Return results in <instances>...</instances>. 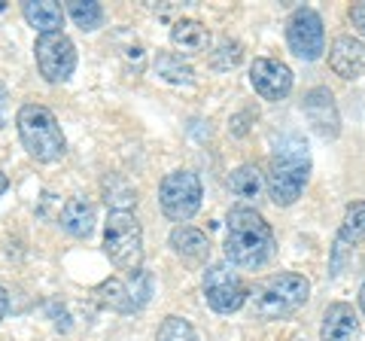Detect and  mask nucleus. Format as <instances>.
I'll use <instances>...</instances> for the list:
<instances>
[{
    "mask_svg": "<svg viewBox=\"0 0 365 341\" xmlns=\"http://www.w3.org/2000/svg\"><path fill=\"white\" fill-rule=\"evenodd\" d=\"M274 232L259 210L232 208L225 220V259L235 268L256 271L274 256Z\"/></svg>",
    "mask_w": 365,
    "mask_h": 341,
    "instance_id": "nucleus-1",
    "label": "nucleus"
},
{
    "mask_svg": "<svg viewBox=\"0 0 365 341\" xmlns=\"http://www.w3.org/2000/svg\"><path fill=\"white\" fill-rule=\"evenodd\" d=\"M311 177V153L299 134H287L274 146L268 165V195L277 208H292Z\"/></svg>",
    "mask_w": 365,
    "mask_h": 341,
    "instance_id": "nucleus-2",
    "label": "nucleus"
},
{
    "mask_svg": "<svg viewBox=\"0 0 365 341\" xmlns=\"http://www.w3.org/2000/svg\"><path fill=\"white\" fill-rule=\"evenodd\" d=\"M16 128H19V141L28 150L31 158H37L43 165L61 162L67 153V141L55 113L43 104H25L16 113Z\"/></svg>",
    "mask_w": 365,
    "mask_h": 341,
    "instance_id": "nucleus-3",
    "label": "nucleus"
},
{
    "mask_svg": "<svg viewBox=\"0 0 365 341\" xmlns=\"http://www.w3.org/2000/svg\"><path fill=\"white\" fill-rule=\"evenodd\" d=\"M307 299H311V280L299 271H280V275L262 280L256 292L250 295L259 320H287L304 308Z\"/></svg>",
    "mask_w": 365,
    "mask_h": 341,
    "instance_id": "nucleus-4",
    "label": "nucleus"
},
{
    "mask_svg": "<svg viewBox=\"0 0 365 341\" xmlns=\"http://www.w3.org/2000/svg\"><path fill=\"white\" fill-rule=\"evenodd\" d=\"M104 253L119 271H143V229L131 210H110L104 223Z\"/></svg>",
    "mask_w": 365,
    "mask_h": 341,
    "instance_id": "nucleus-5",
    "label": "nucleus"
},
{
    "mask_svg": "<svg viewBox=\"0 0 365 341\" xmlns=\"http://www.w3.org/2000/svg\"><path fill=\"white\" fill-rule=\"evenodd\" d=\"M201 198H204L201 180H198V174H192V170H186V168L170 170V174L162 180V186H158V204H162V213L170 223H180V225L198 213Z\"/></svg>",
    "mask_w": 365,
    "mask_h": 341,
    "instance_id": "nucleus-6",
    "label": "nucleus"
},
{
    "mask_svg": "<svg viewBox=\"0 0 365 341\" xmlns=\"http://www.w3.org/2000/svg\"><path fill=\"white\" fill-rule=\"evenodd\" d=\"M201 290H204V302L207 308L216 314H235L244 308V302L250 299L247 292V283L241 280V275L228 265V263H213L204 271V280H201Z\"/></svg>",
    "mask_w": 365,
    "mask_h": 341,
    "instance_id": "nucleus-7",
    "label": "nucleus"
},
{
    "mask_svg": "<svg viewBox=\"0 0 365 341\" xmlns=\"http://www.w3.org/2000/svg\"><path fill=\"white\" fill-rule=\"evenodd\" d=\"M34 58L46 83H67L76 71V46L67 34H40L34 43Z\"/></svg>",
    "mask_w": 365,
    "mask_h": 341,
    "instance_id": "nucleus-8",
    "label": "nucleus"
},
{
    "mask_svg": "<svg viewBox=\"0 0 365 341\" xmlns=\"http://www.w3.org/2000/svg\"><path fill=\"white\" fill-rule=\"evenodd\" d=\"M287 46L295 58L317 61L326 52V31L323 19L311 6H299L287 21Z\"/></svg>",
    "mask_w": 365,
    "mask_h": 341,
    "instance_id": "nucleus-9",
    "label": "nucleus"
},
{
    "mask_svg": "<svg viewBox=\"0 0 365 341\" xmlns=\"http://www.w3.org/2000/svg\"><path fill=\"white\" fill-rule=\"evenodd\" d=\"M302 110H304V119H307V125L314 128L317 138L335 141L338 134H341L338 104H335V95L329 92V86H314L311 92L304 95Z\"/></svg>",
    "mask_w": 365,
    "mask_h": 341,
    "instance_id": "nucleus-10",
    "label": "nucleus"
},
{
    "mask_svg": "<svg viewBox=\"0 0 365 341\" xmlns=\"http://www.w3.org/2000/svg\"><path fill=\"white\" fill-rule=\"evenodd\" d=\"M250 86L265 101H283L292 92V71L277 58H256L250 64Z\"/></svg>",
    "mask_w": 365,
    "mask_h": 341,
    "instance_id": "nucleus-11",
    "label": "nucleus"
},
{
    "mask_svg": "<svg viewBox=\"0 0 365 341\" xmlns=\"http://www.w3.org/2000/svg\"><path fill=\"white\" fill-rule=\"evenodd\" d=\"M319 341H359V317L347 302H332L323 311Z\"/></svg>",
    "mask_w": 365,
    "mask_h": 341,
    "instance_id": "nucleus-12",
    "label": "nucleus"
},
{
    "mask_svg": "<svg viewBox=\"0 0 365 341\" xmlns=\"http://www.w3.org/2000/svg\"><path fill=\"white\" fill-rule=\"evenodd\" d=\"M329 67L341 79H359L365 73V43L356 37H338L329 49Z\"/></svg>",
    "mask_w": 365,
    "mask_h": 341,
    "instance_id": "nucleus-13",
    "label": "nucleus"
},
{
    "mask_svg": "<svg viewBox=\"0 0 365 341\" xmlns=\"http://www.w3.org/2000/svg\"><path fill=\"white\" fill-rule=\"evenodd\" d=\"M365 241V201H353L344 210V220H341V229L335 238V271L344 263V253L350 247H356Z\"/></svg>",
    "mask_w": 365,
    "mask_h": 341,
    "instance_id": "nucleus-14",
    "label": "nucleus"
},
{
    "mask_svg": "<svg viewBox=\"0 0 365 341\" xmlns=\"http://www.w3.org/2000/svg\"><path fill=\"white\" fill-rule=\"evenodd\" d=\"M168 244L182 259V263H192V265H198V263H204V259L210 256L207 235H204L201 229H192V225H177V229L170 232Z\"/></svg>",
    "mask_w": 365,
    "mask_h": 341,
    "instance_id": "nucleus-15",
    "label": "nucleus"
},
{
    "mask_svg": "<svg viewBox=\"0 0 365 341\" xmlns=\"http://www.w3.org/2000/svg\"><path fill=\"white\" fill-rule=\"evenodd\" d=\"M170 43L186 55H198L210 46V31L204 28L198 19H180V21H174V28H170Z\"/></svg>",
    "mask_w": 365,
    "mask_h": 341,
    "instance_id": "nucleus-16",
    "label": "nucleus"
},
{
    "mask_svg": "<svg viewBox=\"0 0 365 341\" xmlns=\"http://www.w3.org/2000/svg\"><path fill=\"white\" fill-rule=\"evenodd\" d=\"M61 229L71 238H88L95 229V204L88 198H71L61 210Z\"/></svg>",
    "mask_w": 365,
    "mask_h": 341,
    "instance_id": "nucleus-17",
    "label": "nucleus"
},
{
    "mask_svg": "<svg viewBox=\"0 0 365 341\" xmlns=\"http://www.w3.org/2000/svg\"><path fill=\"white\" fill-rule=\"evenodd\" d=\"M28 25L37 28L40 34H61L64 25V9L58 4H49V0H31V4L21 6Z\"/></svg>",
    "mask_w": 365,
    "mask_h": 341,
    "instance_id": "nucleus-18",
    "label": "nucleus"
},
{
    "mask_svg": "<svg viewBox=\"0 0 365 341\" xmlns=\"http://www.w3.org/2000/svg\"><path fill=\"white\" fill-rule=\"evenodd\" d=\"M262 186H265V177H262L259 165H241V168L232 170V177H228V189H232V195L244 198V201L259 198Z\"/></svg>",
    "mask_w": 365,
    "mask_h": 341,
    "instance_id": "nucleus-19",
    "label": "nucleus"
},
{
    "mask_svg": "<svg viewBox=\"0 0 365 341\" xmlns=\"http://www.w3.org/2000/svg\"><path fill=\"white\" fill-rule=\"evenodd\" d=\"M155 73L170 86H192L195 83V71L182 61L177 52H158L155 55Z\"/></svg>",
    "mask_w": 365,
    "mask_h": 341,
    "instance_id": "nucleus-20",
    "label": "nucleus"
},
{
    "mask_svg": "<svg viewBox=\"0 0 365 341\" xmlns=\"http://www.w3.org/2000/svg\"><path fill=\"white\" fill-rule=\"evenodd\" d=\"M131 292H134V290H131V287H125L119 278H110V280H104V283L98 287L101 302H104L107 308H113V311H122V314H128V311H137V308H140Z\"/></svg>",
    "mask_w": 365,
    "mask_h": 341,
    "instance_id": "nucleus-21",
    "label": "nucleus"
},
{
    "mask_svg": "<svg viewBox=\"0 0 365 341\" xmlns=\"http://www.w3.org/2000/svg\"><path fill=\"white\" fill-rule=\"evenodd\" d=\"M67 16L83 31H98L104 25V6L95 4V0H73V4H67Z\"/></svg>",
    "mask_w": 365,
    "mask_h": 341,
    "instance_id": "nucleus-22",
    "label": "nucleus"
},
{
    "mask_svg": "<svg viewBox=\"0 0 365 341\" xmlns=\"http://www.w3.org/2000/svg\"><path fill=\"white\" fill-rule=\"evenodd\" d=\"M155 341H198V332H195V326H192L189 320L170 314V317L162 320V326H158Z\"/></svg>",
    "mask_w": 365,
    "mask_h": 341,
    "instance_id": "nucleus-23",
    "label": "nucleus"
},
{
    "mask_svg": "<svg viewBox=\"0 0 365 341\" xmlns=\"http://www.w3.org/2000/svg\"><path fill=\"white\" fill-rule=\"evenodd\" d=\"M104 201L113 210H128L131 204H137V192L125 183V180H110L104 186Z\"/></svg>",
    "mask_w": 365,
    "mask_h": 341,
    "instance_id": "nucleus-24",
    "label": "nucleus"
},
{
    "mask_svg": "<svg viewBox=\"0 0 365 341\" xmlns=\"http://www.w3.org/2000/svg\"><path fill=\"white\" fill-rule=\"evenodd\" d=\"M244 58V49H241V43H232V40H225L220 49H216L210 55V64L216 67V71H228V67H237Z\"/></svg>",
    "mask_w": 365,
    "mask_h": 341,
    "instance_id": "nucleus-25",
    "label": "nucleus"
},
{
    "mask_svg": "<svg viewBox=\"0 0 365 341\" xmlns=\"http://www.w3.org/2000/svg\"><path fill=\"white\" fill-rule=\"evenodd\" d=\"M347 19H350V25L365 37V0H362V4H353V6L347 9Z\"/></svg>",
    "mask_w": 365,
    "mask_h": 341,
    "instance_id": "nucleus-26",
    "label": "nucleus"
},
{
    "mask_svg": "<svg viewBox=\"0 0 365 341\" xmlns=\"http://www.w3.org/2000/svg\"><path fill=\"white\" fill-rule=\"evenodd\" d=\"M6 116H9V92H6V86L0 83V128L6 125Z\"/></svg>",
    "mask_w": 365,
    "mask_h": 341,
    "instance_id": "nucleus-27",
    "label": "nucleus"
},
{
    "mask_svg": "<svg viewBox=\"0 0 365 341\" xmlns=\"http://www.w3.org/2000/svg\"><path fill=\"white\" fill-rule=\"evenodd\" d=\"M6 311H9V295H6V290L0 287V320L6 317Z\"/></svg>",
    "mask_w": 365,
    "mask_h": 341,
    "instance_id": "nucleus-28",
    "label": "nucleus"
},
{
    "mask_svg": "<svg viewBox=\"0 0 365 341\" xmlns=\"http://www.w3.org/2000/svg\"><path fill=\"white\" fill-rule=\"evenodd\" d=\"M6 186H9V177L4 174V170H0V195H4V192H6Z\"/></svg>",
    "mask_w": 365,
    "mask_h": 341,
    "instance_id": "nucleus-29",
    "label": "nucleus"
},
{
    "mask_svg": "<svg viewBox=\"0 0 365 341\" xmlns=\"http://www.w3.org/2000/svg\"><path fill=\"white\" fill-rule=\"evenodd\" d=\"M359 308H362V314H365V283L359 287Z\"/></svg>",
    "mask_w": 365,
    "mask_h": 341,
    "instance_id": "nucleus-30",
    "label": "nucleus"
},
{
    "mask_svg": "<svg viewBox=\"0 0 365 341\" xmlns=\"http://www.w3.org/2000/svg\"><path fill=\"white\" fill-rule=\"evenodd\" d=\"M0 9H4V0H0Z\"/></svg>",
    "mask_w": 365,
    "mask_h": 341,
    "instance_id": "nucleus-31",
    "label": "nucleus"
}]
</instances>
